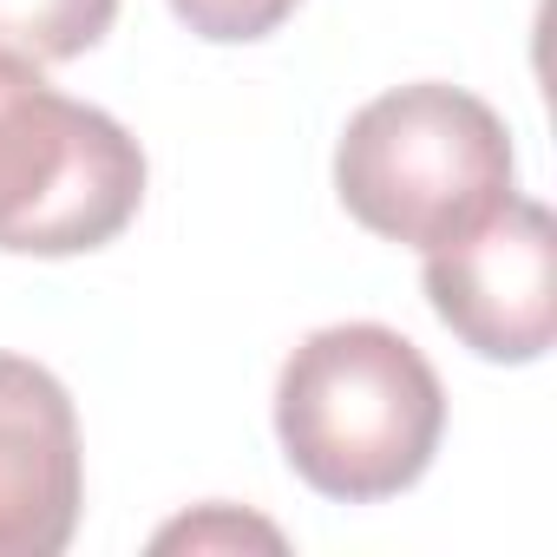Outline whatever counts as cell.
Wrapping results in <instances>:
<instances>
[{
	"label": "cell",
	"mask_w": 557,
	"mask_h": 557,
	"mask_svg": "<svg viewBox=\"0 0 557 557\" xmlns=\"http://www.w3.org/2000/svg\"><path fill=\"white\" fill-rule=\"evenodd\" d=\"M86 453L73 394L27 355H0V557H60L79 531Z\"/></svg>",
	"instance_id": "5"
},
{
	"label": "cell",
	"mask_w": 557,
	"mask_h": 557,
	"mask_svg": "<svg viewBox=\"0 0 557 557\" xmlns=\"http://www.w3.org/2000/svg\"><path fill=\"white\" fill-rule=\"evenodd\" d=\"M426 302L479 361H544L557 342V223L531 197H505L479 230L426 249Z\"/></svg>",
	"instance_id": "4"
},
{
	"label": "cell",
	"mask_w": 557,
	"mask_h": 557,
	"mask_svg": "<svg viewBox=\"0 0 557 557\" xmlns=\"http://www.w3.org/2000/svg\"><path fill=\"white\" fill-rule=\"evenodd\" d=\"M145 203L138 138L40 79L34 60L0 53V249L86 256L106 249Z\"/></svg>",
	"instance_id": "3"
},
{
	"label": "cell",
	"mask_w": 557,
	"mask_h": 557,
	"mask_svg": "<svg viewBox=\"0 0 557 557\" xmlns=\"http://www.w3.org/2000/svg\"><path fill=\"white\" fill-rule=\"evenodd\" d=\"M302 0H171V14L216 47H243V40H269Z\"/></svg>",
	"instance_id": "7"
},
{
	"label": "cell",
	"mask_w": 557,
	"mask_h": 557,
	"mask_svg": "<svg viewBox=\"0 0 557 557\" xmlns=\"http://www.w3.org/2000/svg\"><path fill=\"white\" fill-rule=\"evenodd\" d=\"M446 433L433 361L381 322L315 329L275 381V440L296 479L342 505H374L426 479Z\"/></svg>",
	"instance_id": "1"
},
{
	"label": "cell",
	"mask_w": 557,
	"mask_h": 557,
	"mask_svg": "<svg viewBox=\"0 0 557 557\" xmlns=\"http://www.w3.org/2000/svg\"><path fill=\"white\" fill-rule=\"evenodd\" d=\"M505 119L440 79L368 99L335 145V190L361 230L407 249H440L479 230L511 197Z\"/></svg>",
	"instance_id": "2"
},
{
	"label": "cell",
	"mask_w": 557,
	"mask_h": 557,
	"mask_svg": "<svg viewBox=\"0 0 557 557\" xmlns=\"http://www.w3.org/2000/svg\"><path fill=\"white\" fill-rule=\"evenodd\" d=\"M171 544H190V550H203V544H269V550H275V544H283V531L210 505V511H197V518H184V524H164V531H158V550H171Z\"/></svg>",
	"instance_id": "8"
},
{
	"label": "cell",
	"mask_w": 557,
	"mask_h": 557,
	"mask_svg": "<svg viewBox=\"0 0 557 557\" xmlns=\"http://www.w3.org/2000/svg\"><path fill=\"white\" fill-rule=\"evenodd\" d=\"M119 21V0H0V53L34 66L92 53Z\"/></svg>",
	"instance_id": "6"
}]
</instances>
